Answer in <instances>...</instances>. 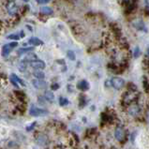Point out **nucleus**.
Listing matches in <instances>:
<instances>
[{
    "label": "nucleus",
    "mask_w": 149,
    "mask_h": 149,
    "mask_svg": "<svg viewBox=\"0 0 149 149\" xmlns=\"http://www.w3.org/2000/svg\"><path fill=\"white\" fill-rule=\"evenodd\" d=\"M114 137H116L117 141L119 143H121L122 144H125V143L129 140V137H127L126 131L120 126H118L116 129V130H114Z\"/></svg>",
    "instance_id": "1"
},
{
    "label": "nucleus",
    "mask_w": 149,
    "mask_h": 149,
    "mask_svg": "<svg viewBox=\"0 0 149 149\" xmlns=\"http://www.w3.org/2000/svg\"><path fill=\"white\" fill-rule=\"evenodd\" d=\"M5 8L8 13L11 16H14L15 14L18 13V11H19L18 6H17V4L14 0H7V2L5 3Z\"/></svg>",
    "instance_id": "2"
},
{
    "label": "nucleus",
    "mask_w": 149,
    "mask_h": 149,
    "mask_svg": "<svg viewBox=\"0 0 149 149\" xmlns=\"http://www.w3.org/2000/svg\"><path fill=\"white\" fill-rule=\"evenodd\" d=\"M48 112L44 109H41L35 106L34 104L31 105L30 109H29V114L31 116H35V117H40V116H47Z\"/></svg>",
    "instance_id": "3"
},
{
    "label": "nucleus",
    "mask_w": 149,
    "mask_h": 149,
    "mask_svg": "<svg viewBox=\"0 0 149 149\" xmlns=\"http://www.w3.org/2000/svg\"><path fill=\"white\" fill-rule=\"evenodd\" d=\"M110 84L114 89L116 90H121V89L125 86V81L124 79L119 77H113L110 80Z\"/></svg>",
    "instance_id": "4"
},
{
    "label": "nucleus",
    "mask_w": 149,
    "mask_h": 149,
    "mask_svg": "<svg viewBox=\"0 0 149 149\" xmlns=\"http://www.w3.org/2000/svg\"><path fill=\"white\" fill-rule=\"evenodd\" d=\"M16 46H18V43H17L16 41L10 42V43H8V44H5L2 47V55L3 56H8V55L16 48Z\"/></svg>",
    "instance_id": "5"
},
{
    "label": "nucleus",
    "mask_w": 149,
    "mask_h": 149,
    "mask_svg": "<svg viewBox=\"0 0 149 149\" xmlns=\"http://www.w3.org/2000/svg\"><path fill=\"white\" fill-rule=\"evenodd\" d=\"M127 113H129L130 116H138V114L140 113V112H141V108H140V106L137 103L130 104L129 106H127Z\"/></svg>",
    "instance_id": "6"
},
{
    "label": "nucleus",
    "mask_w": 149,
    "mask_h": 149,
    "mask_svg": "<svg viewBox=\"0 0 149 149\" xmlns=\"http://www.w3.org/2000/svg\"><path fill=\"white\" fill-rule=\"evenodd\" d=\"M35 141L38 144H47L49 140L47 135H45L43 133H40V132H38L35 134Z\"/></svg>",
    "instance_id": "7"
},
{
    "label": "nucleus",
    "mask_w": 149,
    "mask_h": 149,
    "mask_svg": "<svg viewBox=\"0 0 149 149\" xmlns=\"http://www.w3.org/2000/svg\"><path fill=\"white\" fill-rule=\"evenodd\" d=\"M132 26L137 29L139 31H144V32H147V29L146 28V24L143 20L141 19H138V20H135L134 22L132 23Z\"/></svg>",
    "instance_id": "8"
},
{
    "label": "nucleus",
    "mask_w": 149,
    "mask_h": 149,
    "mask_svg": "<svg viewBox=\"0 0 149 149\" xmlns=\"http://www.w3.org/2000/svg\"><path fill=\"white\" fill-rule=\"evenodd\" d=\"M29 65H30L32 68H34V69H36V70H43V69H45V67H46L44 61L40 60V59H36V60L30 61Z\"/></svg>",
    "instance_id": "9"
},
{
    "label": "nucleus",
    "mask_w": 149,
    "mask_h": 149,
    "mask_svg": "<svg viewBox=\"0 0 149 149\" xmlns=\"http://www.w3.org/2000/svg\"><path fill=\"white\" fill-rule=\"evenodd\" d=\"M32 84H33V86L36 89H45L46 87H47V83L44 82L43 80H40V79L33 80Z\"/></svg>",
    "instance_id": "10"
},
{
    "label": "nucleus",
    "mask_w": 149,
    "mask_h": 149,
    "mask_svg": "<svg viewBox=\"0 0 149 149\" xmlns=\"http://www.w3.org/2000/svg\"><path fill=\"white\" fill-rule=\"evenodd\" d=\"M28 43L32 46H42L44 44V42L37 37H31L30 39L28 40Z\"/></svg>",
    "instance_id": "11"
},
{
    "label": "nucleus",
    "mask_w": 149,
    "mask_h": 149,
    "mask_svg": "<svg viewBox=\"0 0 149 149\" xmlns=\"http://www.w3.org/2000/svg\"><path fill=\"white\" fill-rule=\"evenodd\" d=\"M77 88L81 91H87L89 89V84L86 80H81L77 84Z\"/></svg>",
    "instance_id": "12"
},
{
    "label": "nucleus",
    "mask_w": 149,
    "mask_h": 149,
    "mask_svg": "<svg viewBox=\"0 0 149 149\" xmlns=\"http://www.w3.org/2000/svg\"><path fill=\"white\" fill-rule=\"evenodd\" d=\"M14 97H16V100H20L21 102H24L25 100H26V95L24 94L23 91H20V90H15L14 93H13Z\"/></svg>",
    "instance_id": "13"
},
{
    "label": "nucleus",
    "mask_w": 149,
    "mask_h": 149,
    "mask_svg": "<svg viewBox=\"0 0 149 149\" xmlns=\"http://www.w3.org/2000/svg\"><path fill=\"white\" fill-rule=\"evenodd\" d=\"M43 97L46 100V101L50 102V103H52V102H54V95L52 91H46L43 94Z\"/></svg>",
    "instance_id": "14"
},
{
    "label": "nucleus",
    "mask_w": 149,
    "mask_h": 149,
    "mask_svg": "<svg viewBox=\"0 0 149 149\" xmlns=\"http://www.w3.org/2000/svg\"><path fill=\"white\" fill-rule=\"evenodd\" d=\"M54 13V10L49 7H42L40 8V14H43L45 16L52 15Z\"/></svg>",
    "instance_id": "15"
},
{
    "label": "nucleus",
    "mask_w": 149,
    "mask_h": 149,
    "mask_svg": "<svg viewBox=\"0 0 149 149\" xmlns=\"http://www.w3.org/2000/svg\"><path fill=\"white\" fill-rule=\"evenodd\" d=\"M86 97L84 96V95H83V94H81L80 96H79V106H80V109H82V108H84V106L86 105Z\"/></svg>",
    "instance_id": "16"
},
{
    "label": "nucleus",
    "mask_w": 149,
    "mask_h": 149,
    "mask_svg": "<svg viewBox=\"0 0 149 149\" xmlns=\"http://www.w3.org/2000/svg\"><path fill=\"white\" fill-rule=\"evenodd\" d=\"M34 50V48L33 47H27V48H21V49H19L18 50V54L19 55H23V54H27V53H31L32 51Z\"/></svg>",
    "instance_id": "17"
},
{
    "label": "nucleus",
    "mask_w": 149,
    "mask_h": 149,
    "mask_svg": "<svg viewBox=\"0 0 149 149\" xmlns=\"http://www.w3.org/2000/svg\"><path fill=\"white\" fill-rule=\"evenodd\" d=\"M27 54L26 56L24 57V61L26 63V62H30V61H33V60H36V59H38V56L36 54Z\"/></svg>",
    "instance_id": "18"
},
{
    "label": "nucleus",
    "mask_w": 149,
    "mask_h": 149,
    "mask_svg": "<svg viewBox=\"0 0 149 149\" xmlns=\"http://www.w3.org/2000/svg\"><path fill=\"white\" fill-rule=\"evenodd\" d=\"M33 76H35L36 77V79H40V80H42V79H44L45 78V74H44V72H42V71H40V70H35L33 72Z\"/></svg>",
    "instance_id": "19"
},
{
    "label": "nucleus",
    "mask_w": 149,
    "mask_h": 149,
    "mask_svg": "<svg viewBox=\"0 0 149 149\" xmlns=\"http://www.w3.org/2000/svg\"><path fill=\"white\" fill-rule=\"evenodd\" d=\"M10 77H11L12 79H13L17 84H20L22 86H25V84H24V81H23L22 79H20V78H19L18 76H17L15 73H12V74L10 75Z\"/></svg>",
    "instance_id": "20"
},
{
    "label": "nucleus",
    "mask_w": 149,
    "mask_h": 149,
    "mask_svg": "<svg viewBox=\"0 0 149 149\" xmlns=\"http://www.w3.org/2000/svg\"><path fill=\"white\" fill-rule=\"evenodd\" d=\"M127 90L130 91V92H137L138 91V88L136 86V84H134L133 83H129L127 84Z\"/></svg>",
    "instance_id": "21"
},
{
    "label": "nucleus",
    "mask_w": 149,
    "mask_h": 149,
    "mask_svg": "<svg viewBox=\"0 0 149 149\" xmlns=\"http://www.w3.org/2000/svg\"><path fill=\"white\" fill-rule=\"evenodd\" d=\"M68 104H70V101L68 99L64 97H59V105L61 106V107H64V106H67Z\"/></svg>",
    "instance_id": "22"
},
{
    "label": "nucleus",
    "mask_w": 149,
    "mask_h": 149,
    "mask_svg": "<svg viewBox=\"0 0 149 149\" xmlns=\"http://www.w3.org/2000/svg\"><path fill=\"white\" fill-rule=\"evenodd\" d=\"M16 110L18 111V112L20 113H25V111H26V107H25V105L24 104H20V105H17L16 106Z\"/></svg>",
    "instance_id": "23"
},
{
    "label": "nucleus",
    "mask_w": 149,
    "mask_h": 149,
    "mask_svg": "<svg viewBox=\"0 0 149 149\" xmlns=\"http://www.w3.org/2000/svg\"><path fill=\"white\" fill-rule=\"evenodd\" d=\"M141 54V49H140L139 46H136L135 49H134V52H133V57L134 58H138Z\"/></svg>",
    "instance_id": "24"
},
{
    "label": "nucleus",
    "mask_w": 149,
    "mask_h": 149,
    "mask_svg": "<svg viewBox=\"0 0 149 149\" xmlns=\"http://www.w3.org/2000/svg\"><path fill=\"white\" fill-rule=\"evenodd\" d=\"M7 39L13 40H19L21 38H20V35H18V34H10V35H8L7 37Z\"/></svg>",
    "instance_id": "25"
},
{
    "label": "nucleus",
    "mask_w": 149,
    "mask_h": 149,
    "mask_svg": "<svg viewBox=\"0 0 149 149\" xmlns=\"http://www.w3.org/2000/svg\"><path fill=\"white\" fill-rule=\"evenodd\" d=\"M143 86L144 88V91H146V93H148V80H147V77H143Z\"/></svg>",
    "instance_id": "26"
},
{
    "label": "nucleus",
    "mask_w": 149,
    "mask_h": 149,
    "mask_svg": "<svg viewBox=\"0 0 149 149\" xmlns=\"http://www.w3.org/2000/svg\"><path fill=\"white\" fill-rule=\"evenodd\" d=\"M67 56L69 57V59H70L71 61H74L75 60V54L73 51H68V53H67Z\"/></svg>",
    "instance_id": "27"
},
{
    "label": "nucleus",
    "mask_w": 149,
    "mask_h": 149,
    "mask_svg": "<svg viewBox=\"0 0 149 149\" xmlns=\"http://www.w3.org/2000/svg\"><path fill=\"white\" fill-rule=\"evenodd\" d=\"M108 69L110 70H113V71H116V69H117V66L114 64L113 62H110L109 64H108Z\"/></svg>",
    "instance_id": "28"
},
{
    "label": "nucleus",
    "mask_w": 149,
    "mask_h": 149,
    "mask_svg": "<svg viewBox=\"0 0 149 149\" xmlns=\"http://www.w3.org/2000/svg\"><path fill=\"white\" fill-rule=\"evenodd\" d=\"M36 126H37V122H33L32 124L26 126V130L27 131H31V130H33L34 129H35Z\"/></svg>",
    "instance_id": "29"
},
{
    "label": "nucleus",
    "mask_w": 149,
    "mask_h": 149,
    "mask_svg": "<svg viewBox=\"0 0 149 149\" xmlns=\"http://www.w3.org/2000/svg\"><path fill=\"white\" fill-rule=\"evenodd\" d=\"M59 84L57 83H53L52 84H51V89H52V91H56L59 89Z\"/></svg>",
    "instance_id": "30"
},
{
    "label": "nucleus",
    "mask_w": 149,
    "mask_h": 149,
    "mask_svg": "<svg viewBox=\"0 0 149 149\" xmlns=\"http://www.w3.org/2000/svg\"><path fill=\"white\" fill-rule=\"evenodd\" d=\"M38 101L40 102V103H41V104H44V103H46V100L44 99V97L43 96H40L39 97H38Z\"/></svg>",
    "instance_id": "31"
},
{
    "label": "nucleus",
    "mask_w": 149,
    "mask_h": 149,
    "mask_svg": "<svg viewBox=\"0 0 149 149\" xmlns=\"http://www.w3.org/2000/svg\"><path fill=\"white\" fill-rule=\"evenodd\" d=\"M29 10V6H24V8H22V10H21V13L22 14H25V12Z\"/></svg>",
    "instance_id": "32"
},
{
    "label": "nucleus",
    "mask_w": 149,
    "mask_h": 149,
    "mask_svg": "<svg viewBox=\"0 0 149 149\" xmlns=\"http://www.w3.org/2000/svg\"><path fill=\"white\" fill-rule=\"evenodd\" d=\"M36 1L38 4H47L50 1H52V0H36Z\"/></svg>",
    "instance_id": "33"
},
{
    "label": "nucleus",
    "mask_w": 149,
    "mask_h": 149,
    "mask_svg": "<svg viewBox=\"0 0 149 149\" xmlns=\"http://www.w3.org/2000/svg\"><path fill=\"white\" fill-rule=\"evenodd\" d=\"M72 136H73V140H74V142H75L76 143H78L80 142L78 135H77V134H75V133H72Z\"/></svg>",
    "instance_id": "34"
},
{
    "label": "nucleus",
    "mask_w": 149,
    "mask_h": 149,
    "mask_svg": "<svg viewBox=\"0 0 149 149\" xmlns=\"http://www.w3.org/2000/svg\"><path fill=\"white\" fill-rule=\"evenodd\" d=\"M135 137H136V131H133V132L130 134V140H131V142H132V143H134Z\"/></svg>",
    "instance_id": "35"
},
{
    "label": "nucleus",
    "mask_w": 149,
    "mask_h": 149,
    "mask_svg": "<svg viewBox=\"0 0 149 149\" xmlns=\"http://www.w3.org/2000/svg\"><path fill=\"white\" fill-rule=\"evenodd\" d=\"M10 82H11V84H13V86H15L16 88H19V86H18V84H17V83L15 82V81H14L13 79H12V78L10 77Z\"/></svg>",
    "instance_id": "36"
},
{
    "label": "nucleus",
    "mask_w": 149,
    "mask_h": 149,
    "mask_svg": "<svg viewBox=\"0 0 149 149\" xmlns=\"http://www.w3.org/2000/svg\"><path fill=\"white\" fill-rule=\"evenodd\" d=\"M111 86V84H110V81H106V82H105V86Z\"/></svg>",
    "instance_id": "37"
},
{
    "label": "nucleus",
    "mask_w": 149,
    "mask_h": 149,
    "mask_svg": "<svg viewBox=\"0 0 149 149\" xmlns=\"http://www.w3.org/2000/svg\"><path fill=\"white\" fill-rule=\"evenodd\" d=\"M24 31H21V34H20V38H24Z\"/></svg>",
    "instance_id": "38"
},
{
    "label": "nucleus",
    "mask_w": 149,
    "mask_h": 149,
    "mask_svg": "<svg viewBox=\"0 0 149 149\" xmlns=\"http://www.w3.org/2000/svg\"><path fill=\"white\" fill-rule=\"evenodd\" d=\"M57 63H60V64H63V65H65V63H64V60H57Z\"/></svg>",
    "instance_id": "39"
},
{
    "label": "nucleus",
    "mask_w": 149,
    "mask_h": 149,
    "mask_svg": "<svg viewBox=\"0 0 149 149\" xmlns=\"http://www.w3.org/2000/svg\"><path fill=\"white\" fill-rule=\"evenodd\" d=\"M26 27L29 29V30H30V31H32L33 30V29H32V27H30V26H29V25H26Z\"/></svg>",
    "instance_id": "40"
},
{
    "label": "nucleus",
    "mask_w": 149,
    "mask_h": 149,
    "mask_svg": "<svg viewBox=\"0 0 149 149\" xmlns=\"http://www.w3.org/2000/svg\"><path fill=\"white\" fill-rule=\"evenodd\" d=\"M83 121H84V123H86V117H83Z\"/></svg>",
    "instance_id": "41"
},
{
    "label": "nucleus",
    "mask_w": 149,
    "mask_h": 149,
    "mask_svg": "<svg viewBox=\"0 0 149 149\" xmlns=\"http://www.w3.org/2000/svg\"><path fill=\"white\" fill-rule=\"evenodd\" d=\"M23 1H24V2H28L29 0H23Z\"/></svg>",
    "instance_id": "42"
}]
</instances>
